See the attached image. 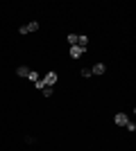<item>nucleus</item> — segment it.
<instances>
[{
  "label": "nucleus",
  "instance_id": "nucleus-8",
  "mask_svg": "<svg viewBox=\"0 0 136 151\" xmlns=\"http://www.w3.org/2000/svg\"><path fill=\"white\" fill-rule=\"evenodd\" d=\"M27 79H32V81H39V75H36L34 70H30V75H27Z\"/></svg>",
  "mask_w": 136,
  "mask_h": 151
},
{
  "label": "nucleus",
  "instance_id": "nucleus-10",
  "mask_svg": "<svg viewBox=\"0 0 136 151\" xmlns=\"http://www.w3.org/2000/svg\"><path fill=\"white\" fill-rule=\"evenodd\" d=\"M34 86H36L39 90H43L45 88V81H43V79H39V81H34Z\"/></svg>",
  "mask_w": 136,
  "mask_h": 151
},
{
  "label": "nucleus",
  "instance_id": "nucleus-9",
  "mask_svg": "<svg viewBox=\"0 0 136 151\" xmlns=\"http://www.w3.org/2000/svg\"><path fill=\"white\" fill-rule=\"evenodd\" d=\"M68 43H71V45H77V36H75V34H68Z\"/></svg>",
  "mask_w": 136,
  "mask_h": 151
},
{
  "label": "nucleus",
  "instance_id": "nucleus-5",
  "mask_svg": "<svg viewBox=\"0 0 136 151\" xmlns=\"http://www.w3.org/2000/svg\"><path fill=\"white\" fill-rule=\"evenodd\" d=\"M16 75H18V77H27V75H30V68H27V65H20V68L16 70Z\"/></svg>",
  "mask_w": 136,
  "mask_h": 151
},
{
  "label": "nucleus",
  "instance_id": "nucleus-13",
  "mask_svg": "<svg viewBox=\"0 0 136 151\" xmlns=\"http://www.w3.org/2000/svg\"><path fill=\"white\" fill-rule=\"evenodd\" d=\"M82 77H93V75H91V70H89V68H84V70H82Z\"/></svg>",
  "mask_w": 136,
  "mask_h": 151
},
{
  "label": "nucleus",
  "instance_id": "nucleus-3",
  "mask_svg": "<svg viewBox=\"0 0 136 151\" xmlns=\"http://www.w3.org/2000/svg\"><path fill=\"white\" fill-rule=\"evenodd\" d=\"M104 72H107V65H104V63H95V65H93V68H91V75H104Z\"/></svg>",
  "mask_w": 136,
  "mask_h": 151
},
{
  "label": "nucleus",
  "instance_id": "nucleus-11",
  "mask_svg": "<svg viewBox=\"0 0 136 151\" xmlns=\"http://www.w3.org/2000/svg\"><path fill=\"white\" fill-rule=\"evenodd\" d=\"M125 126H127V131H129V133H134V131H136V124H134V122H127Z\"/></svg>",
  "mask_w": 136,
  "mask_h": 151
},
{
  "label": "nucleus",
  "instance_id": "nucleus-7",
  "mask_svg": "<svg viewBox=\"0 0 136 151\" xmlns=\"http://www.w3.org/2000/svg\"><path fill=\"white\" fill-rule=\"evenodd\" d=\"M77 45L79 47H86V45H89V38L86 36H77Z\"/></svg>",
  "mask_w": 136,
  "mask_h": 151
},
{
  "label": "nucleus",
  "instance_id": "nucleus-1",
  "mask_svg": "<svg viewBox=\"0 0 136 151\" xmlns=\"http://www.w3.org/2000/svg\"><path fill=\"white\" fill-rule=\"evenodd\" d=\"M84 52H86V47H79V45H71V59H79V57H84Z\"/></svg>",
  "mask_w": 136,
  "mask_h": 151
},
{
  "label": "nucleus",
  "instance_id": "nucleus-4",
  "mask_svg": "<svg viewBox=\"0 0 136 151\" xmlns=\"http://www.w3.org/2000/svg\"><path fill=\"white\" fill-rule=\"evenodd\" d=\"M113 122H116V126H125L127 124V113H116V117H113Z\"/></svg>",
  "mask_w": 136,
  "mask_h": 151
},
{
  "label": "nucleus",
  "instance_id": "nucleus-12",
  "mask_svg": "<svg viewBox=\"0 0 136 151\" xmlns=\"http://www.w3.org/2000/svg\"><path fill=\"white\" fill-rule=\"evenodd\" d=\"M43 97H52V88H50V86H45V88H43Z\"/></svg>",
  "mask_w": 136,
  "mask_h": 151
},
{
  "label": "nucleus",
  "instance_id": "nucleus-2",
  "mask_svg": "<svg viewBox=\"0 0 136 151\" xmlns=\"http://www.w3.org/2000/svg\"><path fill=\"white\" fill-rule=\"evenodd\" d=\"M43 81H45V86H50V88H52V86H55V83L59 81L57 72H48V75H45V79H43Z\"/></svg>",
  "mask_w": 136,
  "mask_h": 151
},
{
  "label": "nucleus",
  "instance_id": "nucleus-6",
  "mask_svg": "<svg viewBox=\"0 0 136 151\" xmlns=\"http://www.w3.org/2000/svg\"><path fill=\"white\" fill-rule=\"evenodd\" d=\"M25 27H27V32H36V29H39L41 25L36 23V20H32V23H30V25H25Z\"/></svg>",
  "mask_w": 136,
  "mask_h": 151
}]
</instances>
